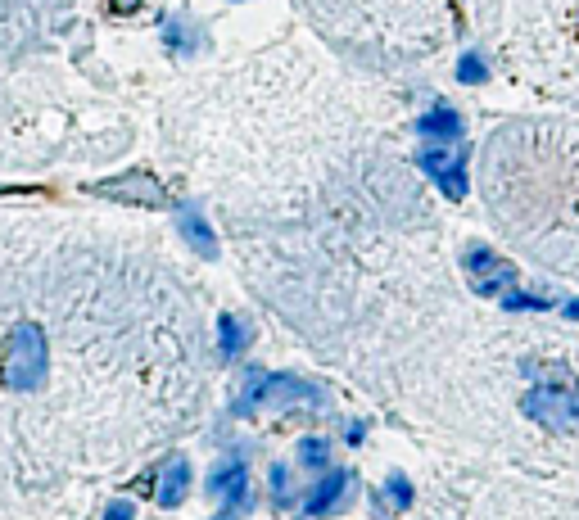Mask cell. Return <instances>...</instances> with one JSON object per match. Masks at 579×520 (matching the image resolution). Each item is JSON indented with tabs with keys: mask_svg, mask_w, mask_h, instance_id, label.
Returning <instances> with one entry per match:
<instances>
[{
	"mask_svg": "<svg viewBox=\"0 0 579 520\" xmlns=\"http://www.w3.org/2000/svg\"><path fill=\"white\" fill-rule=\"evenodd\" d=\"M132 516H136V507H132V502H123V498L105 507V520H132Z\"/></svg>",
	"mask_w": 579,
	"mask_h": 520,
	"instance_id": "2e32d148",
	"label": "cell"
},
{
	"mask_svg": "<svg viewBox=\"0 0 579 520\" xmlns=\"http://www.w3.org/2000/svg\"><path fill=\"white\" fill-rule=\"evenodd\" d=\"M457 82H489V68H485V59L480 55H462L457 59Z\"/></svg>",
	"mask_w": 579,
	"mask_h": 520,
	"instance_id": "7c38bea8",
	"label": "cell"
},
{
	"mask_svg": "<svg viewBox=\"0 0 579 520\" xmlns=\"http://www.w3.org/2000/svg\"><path fill=\"white\" fill-rule=\"evenodd\" d=\"M177 231H181V240H186V245L204 258V263H213V258H218V236H213L209 218H204L195 204H181L177 208Z\"/></svg>",
	"mask_w": 579,
	"mask_h": 520,
	"instance_id": "52a82bcc",
	"label": "cell"
},
{
	"mask_svg": "<svg viewBox=\"0 0 579 520\" xmlns=\"http://www.w3.org/2000/svg\"><path fill=\"white\" fill-rule=\"evenodd\" d=\"M272 498L276 507H285V466H272Z\"/></svg>",
	"mask_w": 579,
	"mask_h": 520,
	"instance_id": "e0dca14e",
	"label": "cell"
},
{
	"mask_svg": "<svg viewBox=\"0 0 579 520\" xmlns=\"http://www.w3.org/2000/svg\"><path fill=\"white\" fill-rule=\"evenodd\" d=\"M417 132L421 136H435V141H457L466 127H462V118H457L448 104H439V109H430L426 118H417Z\"/></svg>",
	"mask_w": 579,
	"mask_h": 520,
	"instance_id": "8fae6325",
	"label": "cell"
},
{
	"mask_svg": "<svg viewBox=\"0 0 579 520\" xmlns=\"http://www.w3.org/2000/svg\"><path fill=\"white\" fill-rule=\"evenodd\" d=\"M390 502L394 507H412V484L403 475H390Z\"/></svg>",
	"mask_w": 579,
	"mask_h": 520,
	"instance_id": "9a60e30c",
	"label": "cell"
},
{
	"mask_svg": "<svg viewBox=\"0 0 579 520\" xmlns=\"http://www.w3.org/2000/svg\"><path fill=\"white\" fill-rule=\"evenodd\" d=\"M349 480H353L349 471H331L313 493H308L304 511H308V516H331V511L340 507V498H344V489H349Z\"/></svg>",
	"mask_w": 579,
	"mask_h": 520,
	"instance_id": "ba28073f",
	"label": "cell"
},
{
	"mask_svg": "<svg viewBox=\"0 0 579 520\" xmlns=\"http://www.w3.org/2000/svg\"><path fill=\"white\" fill-rule=\"evenodd\" d=\"M186 493H190V462H186V457H172L168 471H163V480H159V507L163 511L181 507Z\"/></svg>",
	"mask_w": 579,
	"mask_h": 520,
	"instance_id": "9c48e42d",
	"label": "cell"
},
{
	"mask_svg": "<svg viewBox=\"0 0 579 520\" xmlns=\"http://www.w3.org/2000/svg\"><path fill=\"white\" fill-rule=\"evenodd\" d=\"M521 407H525V416L539 421V426L566 435V430L579 426V385L575 380H548V385H534Z\"/></svg>",
	"mask_w": 579,
	"mask_h": 520,
	"instance_id": "277c9868",
	"label": "cell"
},
{
	"mask_svg": "<svg viewBox=\"0 0 579 520\" xmlns=\"http://www.w3.org/2000/svg\"><path fill=\"white\" fill-rule=\"evenodd\" d=\"M421 168L439 181L448 199H462L466 195V154H448V150H426L421 154Z\"/></svg>",
	"mask_w": 579,
	"mask_h": 520,
	"instance_id": "8992f818",
	"label": "cell"
},
{
	"mask_svg": "<svg viewBox=\"0 0 579 520\" xmlns=\"http://www.w3.org/2000/svg\"><path fill=\"white\" fill-rule=\"evenodd\" d=\"M245 349H249V326L240 322L236 312H222V317H218V353H222V362H236Z\"/></svg>",
	"mask_w": 579,
	"mask_h": 520,
	"instance_id": "30bf717a",
	"label": "cell"
},
{
	"mask_svg": "<svg viewBox=\"0 0 579 520\" xmlns=\"http://www.w3.org/2000/svg\"><path fill=\"white\" fill-rule=\"evenodd\" d=\"M209 493H213V498H222V507H218V516H213V520H240V516H245V511H249V471H245V462L231 457L227 466H218L213 480H209Z\"/></svg>",
	"mask_w": 579,
	"mask_h": 520,
	"instance_id": "5b68a950",
	"label": "cell"
},
{
	"mask_svg": "<svg viewBox=\"0 0 579 520\" xmlns=\"http://www.w3.org/2000/svg\"><path fill=\"white\" fill-rule=\"evenodd\" d=\"M50 376V344L37 322H19L0 340V385L19 389V394H37Z\"/></svg>",
	"mask_w": 579,
	"mask_h": 520,
	"instance_id": "6da1fadb",
	"label": "cell"
},
{
	"mask_svg": "<svg viewBox=\"0 0 579 520\" xmlns=\"http://www.w3.org/2000/svg\"><path fill=\"white\" fill-rule=\"evenodd\" d=\"M163 41H168L172 50H190V46H195V37H190V32L181 28L177 19H172V23H163Z\"/></svg>",
	"mask_w": 579,
	"mask_h": 520,
	"instance_id": "5bb4252c",
	"label": "cell"
},
{
	"mask_svg": "<svg viewBox=\"0 0 579 520\" xmlns=\"http://www.w3.org/2000/svg\"><path fill=\"white\" fill-rule=\"evenodd\" d=\"M566 317H570V322H579V299H570V303H566Z\"/></svg>",
	"mask_w": 579,
	"mask_h": 520,
	"instance_id": "ac0fdd59",
	"label": "cell"
},
{
	"mask_svg": "<svg viewBox=\"0 0 579 520\" xmlns=\"http://www.w3.org/2000/svg\"><path fill=\"white\" fill-rule=\"evenodd\" d=\"M299 462L313 466V471H326V439H304L299 444Z\"/></svg>",
	"mask_w": 579,
	"mask_h": 520,
	"instance_id": "4fadbf2b",
	"label": "cell"
},
{
	"mask_svg": "<svg viewBox=\"0 0 579 520\" xmlns=\"http://www.w3.org/2000/svg\"><path fill=\"white\" fill-rule=\"evenodd\" d=\"M466 276H471V290L480 299H494L503 308H530V312H543L552 308V299H539V294H525L516 285V267L507 258H498L489 245H471L466 249Z\"/></svg>",
	"mask_w": 579,
	"mask_h": 520,
	"instance_id": "7a4b0ae2",
	"label": "cell"
},
{
	"mask_svg": "<svg viewBox=\"0 0 579 520\" xmlns=\"http://www.w3.org/2000/svg\"><path fill=\"white\" fill-rule=\"evenodd\" d=\"M322 407L326 403V389L313 385V380L304 376H290V371H254V376L245 380V389L236 394V412H254V407Z\"/></svg>",
	"mask_w": 579,
	"mask_h": 520,
	"instance_id": "3957f363",
	"label": "cell"
}]
</instances>
